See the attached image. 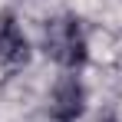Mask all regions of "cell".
<instances>
[{
  "label": "cell",
  "mask_w": 122,
  "mask_h": 122,
  "mask_svg": "<svg viewBox=\"0 0 122 122\" xmlns=\"http://www.w3.org/2000/svg\"><path fill=\"white\" fill-rule=\"evenodd\" d=\"M43 50L53 63H60L63 69H79L86 63V36L76 17L60 13L43 26Z\"/></svg>",
  "instance_id": "cell-1"
},
{
  "label": "cell",
  "mask_w": 122,
  "mask_h": 122,
  "mask_svg": "<svg viewBox=\"0 0 122 122\" xmlns=\"http://www.w3.org/2000/svg\"><path fill=\"white\" fill-rule=\"evenodd\" d=\"M50 119L53 122H76L86 109V89L76 76H60L50 92Z\"/></svg>",
  "instance_id": "cell-2"
},
{
  "label": "cell",
  "mask_w": 122,
  "mask_h": 122,
  "mask_svg": "<svg viewBox=\"0 0 122 122\" xmlns=\"http://www.w3.org/2000/svg\"><path fill=\"white\" fill-rule=\"evenodd\" d=\"M0 60L7 66H23L30 60V43L10 10H0Z\"/></svg>",
  "instance_id": "cell-3"
},
{
  "label": "cell",
  "mask_w": 122,
  "mask_h": 122,
  "mask_svg": "<svg viewBox=\"0 0 122 122\" xmlns=\"http://www.w3.org/2000/svg\"><path fill=\"white\" fill-rule=\"evenodd\" d=\"M99 122H116V119H112V116H102V119H99Z\"/></svg>",
  "instance_id": "cell-4"
}]
</instances>
